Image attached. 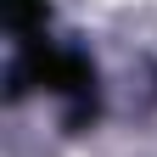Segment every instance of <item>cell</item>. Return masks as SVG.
I'll return each mask as SVG.
<instances>
[{"instance_id": "obj_1", "label": "cell", "mask_w": 157, "mask_h": 157, "mask_svg": "<svg viewBox=\"0 0 157 157\" xmlns=\"http://www.w3.org/2000/svg\"><path fill=\"white\" fill-rule=\"evenodd\" d=\"M23 78L51 95H62V101H73V118H84L95 107V73L78 51H62V45H45V39H28L23 51Z\"/></svg>"}, {"instance_id": "obj_2", "label": "cell", "mask_w": 157, "mask_h": 157, "mask_svg": "<svg viewBox=\"0 0 157 157\" xmlns=\"http://www.w3.org/2000/svg\"><path fill=\"white\" fill-rule=\"evenodd\" d=\"M6 23L23 39H39V28H45V0H6Z\"/></svg>"}]
</instances>
